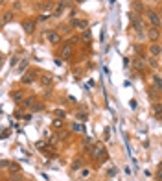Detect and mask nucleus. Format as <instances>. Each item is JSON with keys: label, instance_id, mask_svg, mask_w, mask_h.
I'll return each mask as SVG.
<instances>
[{"label": "nucleus", "instance_id": "nucleus-1", "mask_svg": "<svg viewBox=\"0 0 162 181\" xmlns=\"http://www.w3.org/2000/svg\"><path fill=\"white\" fill-rule=\"evenodd\" d=\"M90 155L94 157V159H105L107 157V153H105V148H103V144H96L94 148H90Z\"/></svg>", "mask_w": 162, "mask_h": 181}, {"label": "nucleus", "instance_id": "nucleus-2", "mask_svg": "<svg viewBox=\"0 0 162 181\" xmlns=\"http://www.w3.org/2000/svg\"><path fill=\"white\" fill-rule=\"evenodd\" d=\"M35 26H37V22H35L33 19H24L22 20V30L26 31V34H30V35L35 31Z\"/></svg>", "mask_w": 162, "mask_h": 181}, {"label": "nucleus", "instance_id": "nucleus-3", "mask_svg": "<svg viewBox=\"0 0 162 181\" xmlns=\"http://www.w3.org/2000/svg\"><path fill=\"white\" fill-rule=\"evenodd\" d=\"M72 57V42H67V45H63L61 46V61H67Z\"/></svg>", "mask_w": 162, "mask_h": 181}, {"label": "nucleus", "instance_id": "nucleus-4", "mask_svg": "<svg viewBox=\"0 0 162 181\" xmlns=\"http://www.w3.org/2000/svg\"><path fill=\"white\" fill-rule=\"evenodd\" d=\"M70 26L83 31V30L89 28V20H85V19H81V20H79V19H72V20H70Z\"/></svg>", "mask_w": 162, "mask_h": 181}, {"label": "nucleus", "instance_id": "nucleus-5", "mask_svg": "<svg viewBox=\"0 0 162 181\" xmlns=\"http://www.w3.org/2000/svg\"><path fill=\"white\" fill-rule=\"evenodd\" d=\"M46 39L52 42V45H59V42H61V34L55 31V30H48L46 31Z\"/></svg>", "mask_w": 162, "mask_h": 181}, {"label": "nucleus", "instance_id": "nucleus-6", "mask_svg": "<svg viewBox=\"0 0 162 181\" xmlns=\"http://www.w3.org/2000/svg\"><path fill=\"white\" fill-rule=\"evenodd\" d=\"M37 80V70H30V72H26L24 76H22V85H30V83H33Z\"/></svg>", "mask_w": 162, "mask_h": 181}, {"label": "nucleus", "instance_id": "nucleus-7", "mask_svg": "<svg viewBox=\"0 0 162 181\" xmlns=\"http://www.w3.org/2000/svg\"><path fill=\"white\" fill-rule=\"evenodd\" d=\"M147 20H149V24L153 26V28H158L160 26V17L157 11H147Z\"/></svg>", "mask_w": 162, "mask_h": 181}, {"label": "nucleus", "instance_id": "nucleus-8", "mask_svg": "<svg viewBox=\"0 0 162 181\" xmlns=\"http://www.w3.org/2000/svg\"><path fill=\"white\" fill-rule=\"evenodd\" d=\"M68 0H61V2L57 4V7H55V11H53V17H61L63 13H64V9H67L68 7Z\"/></svg>", "mask_w": 162, "mask_h": 181}, {"label": "nucleus", "instance_id": "nucleus-9", "mask_svg": "<svg viewBox=\"0 0 162 181\" xmlns=\"http://www.w3.org/2000/svg\"><path fill=\"white\" fill-rule=\"evenodd\" d=\"M147 37L153 41V42H157V41L160 39V30H158V28H149V30H147Z\"/></svg>", "mask_w": 162, "mask_h": 181}, {"label": "nucleus", "instance_id": "nucleus-10", "mask_svg": "<svg viewBox=\"0 0 162 181\" xmlns=\"http://www.w3.org/2000/svg\"><path fill=\"white\" fill-rule=\"evenodd\" d=\"M52 7H53V2H52V0H46V2H41L39 4V11L41 13H48V11H52Z\"/></svg>", "mask_w": 162, "mask_h": 181}, {"label": "nucleus", "instance_id": "nucleus-11", "mask_svg": "<svg viewBox=\"0 0 162 181\" xmlns=\"http://www.w3.org/2000/svg\"><path fill=\"white\" fill-rule=\"evenodd\" d=\"M11 20H13V11H6L2 17H0V24H7V22H11Z\"/></svg>", "mask_w": 162, "mask_h": 181}, {"label": "nucleus", "instance_id": "nucleus-12", "mask_svg": "<svg viewBox=\"0 0 162 181\" xmlns=\"http://www.w3.org/2000/svg\"><path fill=\"white\" fill-rule=\"evenodd\" d=\"M149 54H151V56H155V57L160 56V45H158V42H153V45H149Z\"/></svg>", "mask_w": 162, "mask_h": 181}, {"label": "nucleus", "instance_id": "nucleus-13", "mask_svg": "<svg viewBox=\"0 0 162 181\" xmlns=\"http://www.w3.org/2000/svg\"><path fill=\"white\" fill-rule=\"evenodd\" d=\"M153 85H155V91H157V92L162 91V85H160V74H153Z\"/></svg>", "mask_w": 162, "mask_h": 181}, {"label": "nucleus", "instance_id": "nucleus-14", "mask_svg": "<svg viewBox=\"0 0 162 181\" xmlns=\"http://www.w3.org/2000/svg\"><path fill=\"white\" fill-rule=\"evenodd\" d=\"M52 74H44V76H41V85H44V87H46V85H52Z\"/></svg>", "mask_w": 162, "mask_h": 181}, {"label": "nucleus", "instance_id": "nucleus-15", "mask_svg": "<svg viewBox=\"0 0 162 181\" xmlns=\"http://www.w3.org/2000/svg\"><path fill=\"white\" fill-rule=\"evenodd\" d=\"M133 67H135V69H136L138 72H144V61H142V59H135Z\"/></svg>", "mask_w": 162, "mask_h": 181}, {"label": "nucleus", "instance_id": "nucleus-16", "mask_svg": "<svg viewBox=\"0 0 162 181\" xmlns=\"http://www.w3.org/2000/svg\"><path fill=\"white\" fill-rule=\"evenodd\" d=\"M11 98L15 102H22L24 100V94H22V91H17V92H11Z\"/></svg>", "mask_w": 162, "mask_h": 181}, {"label": "nucleus", "instance_id": "nucleus-17", "mask_svg": "<svg viewBox=\"0 0 162 181\" xmlns=\"http://www.w3.org/2000/svg\"><path fill=\"white\" fill-rule=\"evenodd\" d=\"M7 168L11 170V174H18V172H20V165H18V163H9Z\"/></svg>", "mask_w": 162, "mask_h": 181}, {"label": "nucleus", "instance_id": "nucleus-18", "mask_svg": "<svg viewBox=\"0 0 162 181\" xmlns=\"http://www.w3.org/2000/svg\"><path fill=\"white\" fill-rule=\"evenodd\" d=\"M83 166V161L81 159H74V163H72V170H79Z\"/></svg>", "mask_w": 162, "mask_h": 181}, {"label": "nucleus", "instance_id": "nucleus-19", "mask_svg": "<svg viewBox=\"0 0 162 181\" xmlns=\"http://www.w3.org/2000/svg\"><path fill=\"white\" fill-rule=\"evenodd\" d=\"M18 63H20V65H18V69H17V72L20 74V72H24V70H26V67H28V61L24 59V61H18Z\"/></svg>", "mask_w": 162, "mask_h": 181}, {"label": "nucleus", "instance_id": "nucleus-20", "mask_svg": "<svg viewBox=\"0 0 162 181\" xmlns=\"http://www.w3.org/2000/svg\"><path fill=\"white\" fill-rule=\"evenodd\" d=\"M42 109H44V104H41V102L31 105V111H42Z\"/></svg>", "mask_w": 162, "mask_h": 181}, {"label": "nucleus", "instance_id": "nucleus-21", "mask_svg": "<svg viewBox=\"0 0 162 181\" xmlns=\"http://www.w3.org/2000/svg\"><path fill=\"white\" fill-rule=\"evenodd\" d=\"M153 113L157 115V118H160V104H158V102L153 104Z\"/></svg>", "mask_w": 162, "mask_h": 181}, {"label": "nucleus", "instance_id": "nucleus-22", "mask_svg": "<svg viewBox=\"0 0 162 181\" xmlns=\"http://www.w3.org/2000/svg\"><path fill=\"white\" fill-rule=\"evenodd\" d=\"M81 37H83V41H90V31H89V28L87 30H83V34H81Z\"/></svg>", "mask_w": 162, "mask_h": 181}, {"label": "nucleus", "instance_id": "nucleus-23", "mask_svg": "<svg viewBox=\"0 0 162 181\" xmlns=\"http://www.w3.org/2000/svg\"><path fill=\"white\" fill-rule=\"evenodd\" d=\"M72 130H74V131H79V133H85V127H83L81 124H74Z\"/></svg>", "mask_w": 162, "mask_h": 181}, {"label": "nucleus", "instance_id": "nucleus-24", "mask_svg": "<svg viewBox=\"0 0 162 181\" xmlns=\"http://www.w3.org/2000/svg\"><path fill=\"white\" fill-rule=\"evenodd\" d=\"M33 104H35V100H33V98H26V100H24V107H31Z\"/></svg>", "mask_w": 162, "mask_h": 181}, {"label": "nucleus", "instance_id": "nucleus-25", "mask_svg": "<svg viewBox=\"0 0 162 181\" xmlns=\"http://www.w3.org/2000/svg\"><path fill=\"white\" fill-rule=\"evenodd\" d=\"M75 118H79L81 122H85V120L89 118V115H87V113H78V116H75Z\"/></svg>", "mask_w": 162, "mask_h": 181}, {"label": "nucleus", "instance_id": "nucleus-26", "mask_svg": "<svg viewBox=\"0 0 162 181\" xmlns=\"http://www.w3.org/2000/svg\"><path fill=\"white\" fill-rule=\"evenodd\" d=\"M149 65H151V67H155V69H158V67H160V63H158V57L151 59V61H149Z\"/></svg>", "mask_w": 162, "mask_h": 181}, {"label": "nucleus", "instance_id": "nucleus-27", "mask_svg": "<svg viewBox=\"0 0 162 181\" xmlns=\"http://www.w3.org/2000/svg\"><path fill=\"white\" fill-rule=\"evenodd\" d=\"M7 166H9V161H6V159H0V168H4V170H6Z\"/></svg>", "mask_w": 162, "mask_h": 181}, {"label": "nucleus", "instance_id": "nucleus-28", "mask_svg": "<svg viewBox=\"0 0 162 181\" xmlns=\"http://www.w3.org/2000/svg\"><path fill=\"white\" fill-rule=\"evenodd\" d=\"M109 137H111V130H109V127H105V131H103V139H105V141H109Z\"/></svg>", "mask_w": 162, "mask_h": 181}, {"label": "nucleus", "instance_id": "nucleus-29", "mask_svg": "<svg viewBox=\"0 0 162 181\" xmlns=\"http://www.w3.org/2000/svg\"><path fill=\"white\" fill-rule=\"evenodd\" d=\"M46 19H50L46 13H41V17H39V20H41V22H42V20H46Z\"/></svg>", "mask_w": 162, "mask_h": 181}, {"label": "nucleus", "instance_id": "nucleus-30", "mask_svg": "<svg viewBox=\"0 0 162 181\" xmlns=\"http://www.w3.org/2000/svg\"><path fill=\"white\" fill-rule=\"evenodd\" d=\"M7 133H9V131H7V130H6V131H4V133H0V139H7V137H9V135H7Z\"/></svg>", "mask_w": 162, "mask_h": 181}, {"label": "nucleus", "instance_id": "nucleus-31", "mask_svg": "<svg viewBox=\"0 0 162 181\" xmlns=\"http://www.w3.org/2000/svg\"><path fill=\"white\" fill-rule=\"evenodd\" d=\"M89 174H90V170H87V168H85V170H83V174H81V176H83V179H85V177H87Z\"/></svg>", "mask_w": 162, "mask_h": 181}, {"label": "nucleus", "instance_id": "nucleus-32", "mask_svg": "<svg viewBox=\"0 0 162 181\" xmlns=\"http://www.w3.org/2000/svg\"><path fill=\"white\" fill-rule=\"evenodd\" d=\"M64 115H67V113H64V111H55V116H61V118H63Z\"/></svg>", "mask_w": 162, "mask_h": 181}, {"label": "nucleus", "instance_id": "nucleus-33", "mask_svg": "<svg viewBox=\"0 0 162 181\" xmlns=\"http://www.w3.org/2000/svg\"><path fill=\"white\" fill-rule=\"evenodd\" d=\"M13 9H20V2L17 0V2H13Z\"/></svg>", "mask_w": 162, "mask_h": 181}, {"label": "nucleus", "instance_id": "nucleus-34", "mask_svg": "<svg viewBox=\"0 0 162 181\" xmlns=\"http://www.w3.org/2000/svg\"><path fill=\"white\" fill-rule=\"evenodd\" d=\"M17 63H18V57H17V56H15V57H13V59H11V65H13V67H15V65H17Z\"/></svg>", "mask_w": 162, "mask_h": 181}, {"label": "nucleus", "instance_id": "nucleus-35", "mask_svg": "<svg viewBox=\"0 0 162 181\" xmlns=\"http://www.w3.org/2000/svg\"><path fill=\"white\" fill-rule=\"evenodd\" d=\"M133 7H135V9H136V11H140V9H142V6H140V4H138V2H136V4H135V6H133Z\"/></svg>", "mask_w": 162, "mask_h": 181}, {"label": "nucleus", "instance_id": "nucleus-36", "mask_svg": "<svg viewBox=\"0 0 162 181\" xmlns=\"http://www.w3.org/2000/svg\"><path fill=\"white\" fill-rule=\"evenodd\" d=\"M136 105H138L136 100H131V107H133V109H136Z\"/></svg>", "mask_w": 162, "mask_h": 181}, {"label": "nucleus", "instance_id": "nucleus-37", "mask_svg": "<svg viewBox=\"0 0 162 181\" xmlns=\"http://www.w3.org/2000/svg\"><path fill=\"white\" fill-rule=\"evenodd\" d=\"M74 2H75V4H83V2H85V0H74Z\"/></svg>", "mask_w": 162, "mask_h": 181}, {"label": "nucleus", "instance_id": "nucleus-38", "mask_svg": "<svg viewBox=\"0 0 162 181\" xmlns=\"http://www.w3.org/2000/svg\"><path fill=\"white\" fill-rule=\"evenodd\" d=\"M6 2H9V0H0V4H6Z\"/></svg>", "mask_w": 162, "mask_h": 181}, {"label": "nucleus", "instance_id": "nucleus-39", "mask_svg": "<svg viewBox=\"0 0 162 181\" xmlns=\"http://www.w3.org/2000/svg\"><path fill=\"white\" fill-rule=\"evenodd\" d=\"M2 61H4V57H0V63H2Z\"/></svg>", "mask_w": 162, "mask_h": 181}, {"label": "nucleus", "instance_id": "nucleus-40", "mask_svg": "<svg viewBox=\"0 0 162 181\" xmlns=\"http://www.w3.org/2000/svg\"><path fill=\"white\" fill-rule=\"evenodd\" d=\"M6 181H11V179H6Z\"/></svg>", "mask_w": 162, "mask_h": 181}, {"label": "nucleus", "instance_id": "nucleus-41", "mask_svg": "<svg viewBox=\"0 0 162 181\" xmlns=\"http://www.w3.org/2000/svg\"><path fill=\"white\" fill-rule=\"evenodd\" d=\"M35 2H39V0H35Z\"/></svg>", "mask_w": 162, "mask_h": 181}]
</instances>
